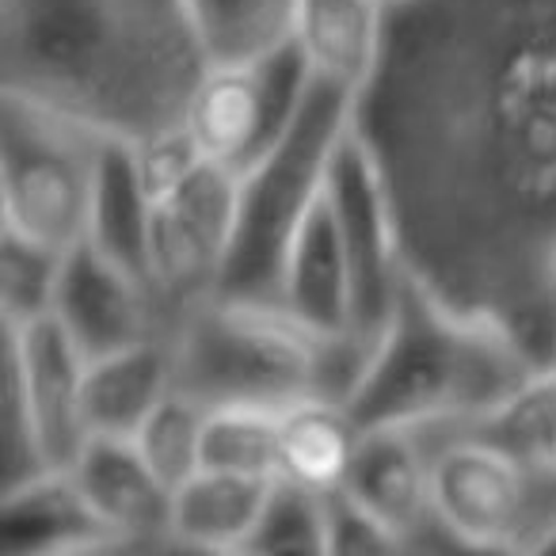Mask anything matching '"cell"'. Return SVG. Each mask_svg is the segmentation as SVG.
Here are the masks:
<instances>
[{"mask_svg":"<svg viewBox=\"0 0 556 556\" xmlns=\"http://www.w3.org/2000/svg\"><path fill=\"white\" fill-rule=\"evenodd\" d=\"M351 130L404 270L556 366V0H393Z\"/></svg>","mask_w":556,"mask_h":556,"instance_id":"cell-1","label":"cell"},{"mask_svg":"<svg viewBox=\"0 0 556 556\" xmlns=\"http://www.w3.org/2000/svg\"><path fill=\"white\" fill-rule=\"evenodd\" d=\"M278 305L325 336L351 332V263L328 176L287 240L278 267Z\"/></svg>","mask_w":556,"mask_h":556,"instance_id":"cell-15","label":"cell"},{"mask_svg":"<svg viewBox=\"0 0 556 556\" xmlns=\"http://www.w3.org/2000/svg\"><path fill=\"white\" fill-rule=\"evenodd\" d=\"M9 363V442L4 488H20L42 472H62L88 442L85 374L88 358L54 313L27 325H4Z\"/></svg>","mask_w":556,"mask_h":556,"instance_id":"cell-8","label":"cell"},{"mask_svg":"<svg viewBox=\"0 0 556 556\" xmlns=\"http://www.w3.org/2000/svg\"><path fill=\"white\" fill-rule=\"evenodd\" d=\"M343 492L374 518L401 548L457 545L434 515L431 454L412 427L363 431Z\"/></svg>","mask_w":556,"mask_h":556,"instance_id":"cell-12","label":"cell"},{"mask_svg":"<svg viewBox=\"0 0 556 556\" xmlns=\"http://www.w3.org/2000/svg\"><path fill=\"white\" fill-rule=\"evenodd\" d=\"M302 88L305 62L298 47L248 65H210L191 96L184 130L202 161L225 164L244 176L282 138Z\"/></svg>","mask_w":556,"mask_h":556,"instance_id":"cell-10","label":"cell"},{"mask_svg":"<svg viewBox=\"0 0 556 556\" xmlns=\"http://www.w3.org/2000/svg\"><path fill=\"white\" fill-rule=\"evenodd\" d=\"M370 343L340 332L325 336L302 325L278 302L214 294L172 336L176 389L206 408L282 412L309 396L348 401L358 386Z\"/></svg>","mask_w":556,"mask_h":556,"instance_id":"cell-4","label":"cell"},{"mask_svg":"<svg viewBox=\"0 0 556 556\" xmlns=\"http://www.w3.org/2000/svg\"><path fill=\"white\" fill-rule=\"evenodd\" d=\"M206 73L187 0H0V92L96 138L179 130Z\"/></svg>","mask_w":556,"mask_h":556,"instance_id":"cell-2","label":"cell"},{"mask_svg":"<svg viewBox=\"0 0 556 556\" xmlns=\"http://www.w3.org/2000/svg\"><path fill=\"white\" fill-rule=\"evenodd\" d=\"M0 548L4 553H111L115 533L100 522L70 469L42 472L0 492Z\"/></svg>","mask_w":556,"mask_h":556,"instance_id":"cell-16","label":"cell"},{"mask_svg":"<svg viewBox=\"0 0 556 556\" xmlns=\"http://www.w3.org/2000/svg\"><path fill=\"white\" fill-rule=\"evenodd\" d=\"M328 191L351 263V336L374 348L401 298L404 260L386 187L351 123L328 164Z\"/></svg>","mask_w":556,"mask_h":556,"instance_id":"cell-11","label":"cell"},{"mask_svg":"<svg viewBox=\"0 0 556 556\" xmlns=\"http://www.w3.org/2000/svg\"><path fill=\"white\" fill-rule=\"evenodd\" d=\"M176 389V358L164 336L92 358L85 374V424L92 434L134 439Z\"/></svg>","mask_w":556,"mask_h":556,"instance_id":"cell-17","label":"cell"},{"mask_svg":"<svg viewBox=\"0 0 556 556\" xmlns=\"http://www.w3.org/2000/svg\"><path fill=\"white\" fill-rule=\"evenodd\" d=\"M202 469L278 477V412L248 404L210 408L202 431Z\"/></svg>","mask_w":556,"mask_h":556,"instance_id":"cell-24","label":"cell"},{"mask_svg":"<svg viewBox=\"0 0 556 556\" xmlns=\"http://www.w3.org/2000/svg\"><path fill=\"white\" fill-rule=\"evenodd\" d=\"M108 138L0 92V199L4 225L62 252L92 225Z\"/></svg>","mask_w":556,"mask_h":556,"instance_id":"cell-7","label":"cell"},{"mask_svg":"<svg viewBox=\"0 0 556 556\" xmlns=\"http://www.w3.org/2000/svg\"><path fill=\"white\" fill-rule=\"evenodd\" d=\"M278 477L199 469L176 488L172 538L176 548H248Z\"/></svg>","mask_w":556,"mask_h":556,"instance_id":"cell-19","label":"cell"},{"mask_svg":"<svg viewBox=\"0 0 556 556\" xmlns=\"http://www.w3.org/2000/svg\"><path fill=\"white\" fill-rule=\"evenodd\" d=\"M325 533L328 553H396L393 533H386L343 488L325 492Z\"/></svg>","mask_w":556,"mask_h":556,"instance_id":"cell-27","label":"cell"},{"mask_svg":"<svg viewBox=\"0 0 556 556\" xmlns=\"http://www.w3.org/2000/svg\"><path fill=\"white\" fill-rule=\"evenodd\" d=\"M210 408L202 401H194L184 389H172L156 412L146 419L134 442L146 454V462L168 480L172 488H179L184 480H191L202 469V431H206Z\"/></svg>","mask_w":556,"mask_h":556,"instance_id":"cell-25","label":"cell"},{"mask_svg":"<svg viewBox=\"0 0 556 556\" xmlns=\"http://www.w3.org/2000/svg\"><path fill=\"white\" fill-rule=\"evenodd\" d=\"M244 553H328L325 492L278 477Z\"/></svg>","mask_w":556,"mask_h":556,"instance_id":"cell-26","label":"cell"},{"mask_svg":"<svg viewBox=\"0 0 556 556\" xmlns=\"http://www.w3.org/2000/svg\"><path fill=\"white\" fill-rule=\"evenodd\" d=\"M54 317L88 363L161 336L146 282L103 255L92 240H80L65 252Z\"/></svg>","mask_w":556,"mask_h":556,"instance_id":"cell-13","label":"cell"},{"mask_svg":"<svg viewBox=\"0 0 556 556\" xmlns=\"http://www.w3.org/2000/svg\"><path fill=\"white\" fill-rule=\"evenodd\" d=\"M210 65H248L294 47L298 0H187Z\"/></svg>","mask_w":556,"mask_h":556,"instance_id":"cell-22","label":"cell"},{"mask_svg":"<svg viewBox=\"0 0 556 556\" xmlns=\"http://www.w3.org/2000/svg\"><path fill=\"white\" fill-rule=\"evenodd\" d=\"M65 252L4 225L0 237V309L4 325H27L54 313Z\"/></svg>","mask_w":556,"mask_h":556,"instance_id":"cell-23","label":"cell"},{"mask_svg":"<svg viewBox=\"0 0 556 556\" xmlns=\"http://www.w3.org/2000/svg\"><path fill=\"white\" fill-rule=\"evenodd\" d=\"M363 427L343 401L309 396L278 412V477L309 492L343 488Z\"/></svg>","mask_w":556,"mask_h":556,"instance_id":"cell-20","label":"cell"},{"mask_svg":"<svg viewBox=\"0 0 556 556\" xmlns=\"http://www.w3.org/2000/svg\"><path fill=\"white\" fill-rule=\"evenodd\" d=\"M70 472L100 522L115 533L118 548L176 545L172 538L176 488L146 462L134 439L92 434Z\"/></svg>","mask_w":556,"mask_h":556,"instance_id":"cell-14","label":"cell"},{"mask_svg":"<svg viewBox=\"0 0 556 556\" xmlns=\"http://www.w3.org/2000/svg\"><path fill=\"white\" fill-rule=\"evenodd\" d=\"M389 0H298L294 47L305 70L363 92L386 39Z\"/></svg>","mask_w":556,"mask_h":556,"instance_id":"cell-18","label":"cell"},{"mask_svg":"<svg viewBox=\"0 0 556 556\" xmlns=\"http://www.w3.org/2000/svg\"><path fill=\"white\" fill-rule=\"evenodd\" d=\"M149 222H153V199L141 184L138 156L126 141L103 146L100 184H96L92 225L88 237L103 255L141 278L149 290Z\"/></svg>","mask_w":556,"mask_h":556,"instance_id":"cell-21","label":"cell"},{"mask_svg":"<svg viewBox=\"0 0 556 556\" xmlns=\"http://www.w3.org/2000/svg\"><path fill=\"white\" fill-rule=\"evenodd\" d=\"M431 500L465 548L548 553L556 538V472L526 465L469 427H424Z\"/></svg>","mask_w":556,"mask_h":556,"instance_id":"cell-6","label":"cell"},{"mask_svg":"<svg viewBox=\"0 0 556 556\" xmlns=\"http://www.w3.org/2000/svg\"><path fill=\"white\" fill-rule=\"evenodd\" d=\"M389 4H393V0H389Z\"/></svg>","mask_w":556,"mask_h":556,"instance_id":"cell-28","label":"cell"},{"mask_svg":"<svg viewBox=\"0 0 556 556\" xmlns=\"http://www.w3.org/2000/svg\"><path fill=\"white\" fill-rule=\"evenodd\" d=\"M355 92L305 70V88L282 138L240 176V217L217 294L278 302V267L302 210L325 184L351 123Z\"/></svg>","mask_w":556,"mask_h":556,"instance_id":"cell-5","label":"cell"},{"mask_svg":"<svg viewBox=\"0 0 556 556\" xmlns=\"http://www.w3.org/2000/svg\"><path fill=\"white\" fill-rule=\"evenodd\" d=\"M240 217V172L199 161L176 191L153 202L149 222V298L156 332L176 328L222 290Z\"/></svg>","mask_w":556,"mask_h":556,"instance_id":"cell-9","label":"cell"},{"mask_svg":"<svg viewBox=\"0 0 556 556\" xmlns=\"http://www.w3.org/2000/svg\"><path fill=\"white\" fill-rule=\"evenodd\" d=\"M538 370L503 332L454 313L404 270L393 317L343 404L363 431L472 427Z\"/></svg>","mask_w":556,"mask_h":556,"instance_id":"cell-3","label":"cell"}]
</instances>
